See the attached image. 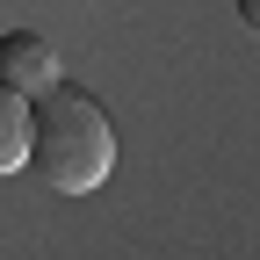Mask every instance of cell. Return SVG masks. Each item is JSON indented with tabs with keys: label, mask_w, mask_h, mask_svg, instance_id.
<instances>
[{
	"label": "cell",
	"mask_w": 260,
	"mask_h": 260,
	"mask_svg": "<svg viewBox=\"0 0 260 260\" xmlns=\"http://www.w3.org/2000/svg\"><path fill=\"white\" fill-rule=\"evenodd\" d=\"M29 174L58 195H87L116 174V123L87 87H44L29 94Z\"/></svg>",
	"instance_id": "1"
},
{
	"label": "cell",
	"mask_w": 260,
	"mask_h": 260,
	"mask_svg": "<svg viewBox=\"0 0 260 260\" xmlns=\"http://www.w3.org/2000/svg\"><path fill=\"white\" fill-rule=\"evenodd\" d=\"M29 167V94L0 80V174Z\"/></svg>",
	"instance_id": "3"
},
{
	"label": "cell",
	"mask_w": 260,
	"mask_h": 260,
	"mask_svg": "<svg viewBox=\"0 0 260 260\" xmlns=\"http://www.w3.org/2000/svg\"><path fill=\"white\" fill-rule=\"evenodd\" d=\"M0 80L22 87V94L58 87V44L37 37V29H8V37H0Z\"/></svg>",
	"instance_id": "2"
},
{
	"label": "cell",
	"mask_w": 260,
	"mask_h": 260,
	"mask_svg": "<svg viewBox=\"0 0 260 260\" xmlns=\"http://www.w3.org/2000/svg\"><path fill=\"white\" fill-rule=\"evenodd\" d=\"M232 8H239V22H246V37L260 44V0H232Z\"/></svg>",
	"instance_id": "4"
}]
</instances>
